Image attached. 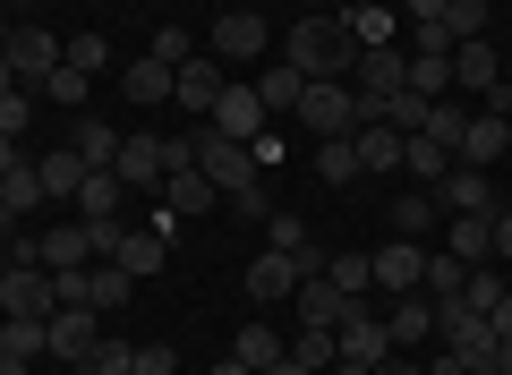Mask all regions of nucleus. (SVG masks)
Returning a JSON list of instances; mask_svg holds the SVG:
<instances>
[{"label":"nucleus","mask_w":512,"mask_h":375,"mask_svg":"<svg viewBox=\"0 0 512 375\" xmlns=\"http://www.w3.org/2000/svg\"><path fill=\"white\" fill-rule=\"evenodd\" d=\"M274 52L291 60L299 77H342V86H350V60H359V35H350V18H342V9H325V18H299L291 35L274 43Z\"/></svg>","instance_id":"1"},{"label":"nucleus","mask_w":512,"mask_h":375,"mask_svg":"<svg viewBox=\"0 0 512 375\" xmlns=\"http://www.w3.org/2000/svg\"><path fill=\"white\" fill-rule=\"evenodd\" d=\"M205 52H214L222 69H265V60H274V26H265V9H222L214 35H205Z\"/></svg>","instance_id":"2"},{"label":"nucleus","mask_w":512,"mask_h":375,"mask_svg":"<svg viewBox=\"0 0 512 375\" xmlns=\"http://www.w3.org/2000/svg\"><path fill=\"white\" fill-rule=\"evenodd\" d=\"M291 120L308 128L316 145H325V137H350V128H359V94H350L342 77H308V94H299Z\"/></svg>","instance_id":"3"},{"label":"nucleus","mask_w":512,"mask_h":375,"mask_svg":"<svg viewBox=\"0 0 512 375\" xmlns=\"http://www.w3.org/2000/svg\"><path fill=\"white\" fill-rule=\"evenodd\" d=\"M205 128H214V137H231V145H256V137H265V128H274V111H265L256 77H231V86H222V103L205 111Z\"/></svg>","instance_id":"4"},{"label":"nucleus","mask_w":512,"mask_h":375,"mask_svg":"<svg viewBox=\"0 0 512 375\" xmlns=\"http://www.w3.org/2000/svg\"><path fill=\"white\" fill-rule=\"evenodd\" d=\"M52 307H60V273L52 265H9V273H0V316L43 324Z\"/></svg>","instance_id":"5"},{"label":"nucleus","mask_w":512,"mask_h":375,"mask_svg":"<svg viewBox=\"0 0 512 375\" xmlns=\"http://www.w3.org/2000/svg\"><path fill=\"white\" fill-rule=\"evenodd\" d=\"M222 86H231V69H222L214 52H188L180 69H171V103H180V120H205V111L222 103Z\"/></svg>","instance_id":"6"},{"label":"nucleus","mask_w":512,"mask_h":375,"mask_svg":"<svg viewBox=\"0 0 512 375\" xmlns=\"http://www.w3.org/2000/svg\"><path fill=\"white\" fill-rule=\"evenodd\" d=\"M436 333H444V350H453L461 367H487L495 358V316H478V307H461V299L436 307Z\"/></svg>","instance_id":"7"},{"label":"nucleus","mask_w":512,"mask_h":375,"mask_svg":"<svg viewBox=\"0 0 512 375\" xmlns=\"http://www.w3.org/2000/svg\"><path fill=\"white\" fill-rule=\"evenodd\" d=\"M103 333H111V316H94L86 299H60L52 316H43V341H52V358H69V367H77V358H86Z\"/></svg>","instance_id":"8"},{"label":"nucleus","mask_w":512,"mask_h":375,"mask_svg":"<svg viewBox=\"0 0 512 375\" xmlns=\"http://www.w3.org/2000/svg\"><path fill=\"white\" fill-rule=\"evenodd\" d=\"M504 154H512V111H504V103H478V111H470V128H461V154H453V162H470V171H495Z\"/></svg>","instance_id":"9"},{"label":"nucleus","mask_w":512,"mask_h":375,"mask_svg":"<svg viewBox=\"0 0 512 375\" xmlns=\"http://www.w3.org/2000/svg\"><path fill=\"white\" fill-rule=\"evenodd\" d=\"M453 94H478V103H504V60H495V43H453ZM512 111V103H504Z\"/></svg>","instance_id":"10"},{"label":"nucleus","mask_w":512,"mask_h":375,"mask_svg":"<svg viewBox=\"0 0 512 375\" xmlns=\"http://www.w3.org/2000/svg\"><path fill=\"white\" fill-rule=\"evenodd\" d=\"M0 60L18 69V86H26V94H43V77L60 69V43H52V26L18 18V35H9V52H0Z\"/></svg>","instance_id":"11"},{"label":"nucleus","mask_w":512,"mask_h":375,"mask_svg":"<svg viewBox=\"0 0 512 375\" xmlns=\"http://www.w3.org/2000/svg\"><path fill=\"white\" fill-rule=\"evenodd\" d=\"M427 197H436L444 214H495V205H504V197H495V179H487V171H470V162H453V171H444Z\"/></svg>","instance_id":"12"},{"label":"nucleus","mask_w":512,"mask_h":375,"mask_svg":"<svg viewBox=\"0 0 512 375\" xmlns=\"http://www.w3.org/2000/svg\"><path fill=\"white\" fill-rule=\"evenodd\" d=\"M103 265H120L128 282H154V273L171 265V239H163V231H120V239H111V256H103Z\"/></svg>","instance_id":"13"},{"label":"nucleus","mask_w":512,"mask_h":375,"mask_svg":"<svg viewBox=\"0 0 512 375\" xmlns=\"http://www.w3.org/2000/svg\"><path fill=\"white\" fill-rule=\"evenodd\" d=\"M154 197H163L171 222H197V214H214V205H222V188H214L205 171H163V188H154Z\"/></svg>","instance_id":"14"},{"label":"nucleus","mask_w":512,"mask_h":375,"mask_svg":"<svg viewBox=\"0 0 512 375\" xmlns=\"http://www.w3.org/2000/svg\"><path fill=\"white\" fill-rule=\"evenodd\" d=\"M367 265H376V290H393V299H410V290L427 282V248L419 239H393V248H376Z\"/></svg>","instance_id":"15"},{"label":"nucleus","mask_w":512,"mask_h":375,"mask_svg":"<svg viewBox=\"0 0 512 375\" xmlns=\"http://www.w3.org/2000/svg\"><path fill=\"white\" fill-rule=\"evenodd\" d=\"M342 358H359V367L393 358V333H384V316H367V299H350V316H342Z\"/></svg>","instance_id":"16"},{"label":"nucleus","mask_w":512,"mask_h":375,"mask_svg":"<svg viewBox=\"0 0 512 375\" xmlns=\"http://www.w3.org/2000/svg\"><path fill=\"white\" fill-rule=\"evenodd\" d=\"M111 171H120V188H163V137H154V128H137V137H120V162H111Z\"/></svg>","instance_id":"17"},{"label":"nucleus","mask_w":512,"mask_h":375,"mask_svg":"<svg viewBox=\"0 0 512 375\" xmlns=\"http://www.w3.org/2000/svg\"><path fill=\"white\" fill-rule=\"evenodd\" d=\"M350 145H359V171L367 179H402V128H393V120L350 128Z\"/></svg>","instance_id":"18"},{"label":"nucleus","mask_w":512,"mask_h":375,"mask_svg":"<svg viewBox=\"0 0 512 375\" xmlns=\"http://www.w3.org/2000/svg\"><path fill=\"white\" fill-rule=\"evenodd\" d=\"M291 290H299V256H282V248L248 256V299H256V307H274V299H291Z\"/></svg>","instance_id":"19"},{"label":"nucleus","mask_w":512,"mask_h":375,"mask_svg":"<svg viewBox=\"0 0 512 375\" xmlns=\"http://www.w3.org/2000/svg\"><path fill=\"white\" fill-rule=\"evenodd\" d=\"M35 256L52 273H77V265H94V231H86V222H52V231L35 239Z\"/></svg>","instance_id":"20"},{"label":"nucleus","mask_w":512,"mask_h":375,"mask_svg":"<svg viewBox=\"0 0 512 375\" xmlns=\"http://www.w3.org/2000/svg\"><path fill=\"white\" fill-rule=\"evenodd\" d=\"M120 94H128V103H137V111H154V103H171V60H154V52H137V60H128V69H120Z\"/></svg>","instance_id":"21"},{"label":"nucleus","mask_w":512,"mask_h":375,"mask_svg":"<svg viewBox=\"0 0 512 375\" xmlns=\"http://www.w3.org/2000/svg\"><path fill=\"white\" fill-rule=\"evenodd\" d=\"M291 307H299V324H333V333H342V316H350V299H342V290L325 282V273H299Z\"/></svg>","instance_id":"22"},{"label":"nucleus","mask_w":512,"mask_h":375,"mask_svg":"<svg viewBox=\"0 0 512 375\" xmlns=\"http://www.w3.org/2000/svg\"><path fill=\"white\" fill-rule=\"evenodd\" d=\"M256 94H265V111H274V120H291V111H299V94H308V77H299L291 69V60H265V69H256Z\"/></svg>","instance_id":"23"},{"label":"nucleus","mask_w":512,"mask_h":375,"mask_svg":"<svg viewBox=\"0 0 512 375\" xmlns=\"http://www.w3.org/2000/svg\"><path fill=\"white\" fill-rule=\"evenodd\" d=\"M43 205H52V197H43V171H35V162H18V171L0 179V214H9V222H35Z\"/></svg>","instance_id":"24"},{"label":"nucleus","mask_w":512,"mask_h":375,"mask_svg":"<svg viewBox=\"0 0 512 375\" xmlns=\"http://www.w3.org/2000/svg\"><path fill=\"white\" fill-rule=\"evenodd\" d=\"M384 333H393V350H410V341L436 333V299L427 290H410V299H393V316H384Z\"/></svg>","instance_id":"25"},{"label":"nucleus","mask_w":512,"mask_h":375,"mask_svg":"<svg viewBox=\"0 0 512 375\" xmlns=\"http://www.w3.org/2000/svg\"><path fill=\"white\" fill-rule=\"evenodd\" d=\"M69 145L86 154V171H111V162H120V128H111V120H94V111H77Z\"/></svg>","instance_id":"26"},{"label":"nucleus","mask_w":512,"mask_h":375,"mask_svg":"<svg viewBox=\"0 0 512 375\" xmlns=\"http://www.w3.org/2000/svg\"><path fill=\"white\" fill-rule=\"evenodd\" d=\"M120 197H128V188H120V171H86V188H77V222H120Z\"/></svg>","instance_id":"27"},{"label":"nucleus","mask_w":512,"mask_h":375,"mask_svg":"<svg viewBox=\"0 0 512 375\" xmlns=\"http://www.w3.org/2000/svg\"><path fill=\"white\" fill-rule=\"evenodd\" d=\"M453 171V145H436L419 128V137H402V179H419V188H436V179Z\"/></svg>","instance_id":"28"},{"label":"nucleus","mask_w":512,"mask_h":375,"mask_svg":"<svg viewBox=\"0 0 512 375\" xmlns=\"http://www.w3.org/2000/svg\"><path fill=\"white\" fill-rule=\"evenodd\" d=\"M231 358H239V367H256V375H265L274 358H291V341H282L274 324H239V333H231Z\"/></svg>","instance_id":"29"},{"label":"nucleus","mask_w":512,"mask_h":375,"mask_svg":"<svg viewBox=\"0 0 512 375\" xmlns=\"http://www.w3.org/2000/svg\"><path fill=\"white\" fill-rule=\"evenodd\" d=\"M35 171H43V197H52V205L86 188V154H77V145H52V154H43Z\"/></svg>","instance_id":"30"},{"label":"nucleus","mask_w":512,"mask_h":375,"mask_svg":"<svg viewBox=\"0 0 512 375\" xmlns=\"http://www.w3.org/2000/svg\"><path fill=\"white\" fill-rule=\"evenodd\" d=\"M453 256L461 265H495V214H453Z\"/></svg>","instance_id":"31"},{"label":"nucleus","mask_w":512,"mask_h":375,"mask_svg":"<svg viewBox=\"0 0 512 375\" xmlns=\"http://www.w3.org/2000/svg\"><path fill=\"white\" fill-rule=\"evenodd\" d=\"M316 179H325V188H359V145H350V137H325V145H316Z\"/></svg>","instance_id":"32"},{"label":"nucleus","mask_w":512,"mask_h":375,"mask_svg":"<svg viewBox=\"0 0 512 375\" xmlns=\"http://www.w3.org/2000/svg\"><path fill=\"white\" fill-rule=\"evenodd\" d=\"M291 358H299V367H316V375H325L333 358H342V333H333V324H299V333H291Z\"/></svg>","instance_id":"33"},{"label":"nucleus","mask_w":512,"mask_h":375,"mask_svg":"<svg viewBox=\"0 0 512 375\" xmlns=\"http://www.w3.org/2000/svg\"><path fill=\"white\" fill-rule=\"evenodd\" d=\"M43 103H52V111H86V103H94V77H86V69H69V60H60V69L43 77Z\"/></svg>","instance_id":"34"},{"label":"nucleus","mask_w":512,"mask_h":375,"mask_svg":"<svg viewBox=\"0 0 512 375\" xmlns=\"http://www.w3.org/2000/svg\"><path fill=\"white\" fill-rule=\"evenodd\" d=\"M128 367H137V341L128 333H103L86 358H77V375H128Z\"/></svg>","instance_id":"35"},{"label":"nucleus","mask_w":512,"mask_h":375,"mask_svg":"<svg viewBox=\"0 0 512 375\" xmlns=\"http://www.w3.org/2000/svg\"><path fill=\"white\" fill-rule=\"evenodd\" d=\"M436 214H444V205L427 197V188H402V197H393V239H419Z\"/></svg>","instance_id":"36"},{"label":"nucleus","mask_w":512,"mask_h":375,"mask_svg":"<svg viewBox=\"0 0 512 375\" xmlns=\"http://www.w3.org/2000/svg\"><path fill=\"white\" fill-rule=\"evenodd\" d=\"M461 282H470V265H461L453 248H444V256H427V282H419V290H427L436 307H444V299H461Z\"/></svg>","instance_id":"37"},{"label":"nucleus","mask_w":512,"mask_h":375,"mask_svg":"<svg viewBox=\"0 0 512 375\" xmlns=\"http://www.w3.org/2000/svg\"><path fill=\"white\" fill-rule=\"evenodd\" d=\"M325 282L342 290V299H367V290H376V265H367V256H325Z\"/></svg>","instance_id":"38"},{"label":"nucleus","mask_w":512,"mask_h":375,"mask_svg":"<svg viewBox=\"0 0 512 375\" xmlns=\"http://www.w3.org/2000/svg\"><path fill=\"white\" fill-rule=\"evenodd\" d=\"M461 307L495 316V307H504V265H470V282H461Z\"/></svg>","instance_id":"39"},{"label":"nucleus","mask_w":512,"mask_h":375,"mask_svg":"<svg viewBox=\"0 0 512 375\" xmlns=\"http://www.w3.org/2000/svg\"><path fill=\"white\" fill-rule=\"evenodd\" d=\"M487 18H495L487 0H444V35H453V43H478V35H487Z\"/></svg>","instance_id":"40"},{"label":"nucleus","mask_w":512,"mask_h":375,"mask_svg":"<svg viewBox=\"0 0 512 375\" xmlns=\"http://www.w3.org/2000/svg\"><path fill=\"white\" fill-rule=\"evenodd\" d=\"M222 205H231V214L248 222V231H265V214H274V188H265V171H256L248 188H231V197H222Z\"/></svg>","instance_id":"41"},{"label":"nucleus","mask_w":512,"mask_h":375,"mask_svg":"<svg viewBox=\"0 0 512 375\" xmlns=\"http://www.w3.org/2000/svg\"><path fill=\"white\" fill-rule=\"evenodd\" d=\"M461 128H470V111H461V94H444V103L427 111V137H436V145H453V154H461Z\"/></svg>","instance_id":"42"},{"label":"nucleus","mask_w":512,"mask_h":375,"mask_svg":"<svg viewBox=\"0 0 512 375\" xmlns=\"http://www.w3.org/2000/svg\"><path fill=\"white\" fill-rule=\"evenodd\" d=\"M60 60L86 69V77H103V69H111V43H103V35H69V43H60Z\"/></svg>","instance_id":"43"},{"label":"nucleus","mask_w":512,"mask_h":375,"mask_svg":"<svg viewBox=\"0 0 512 375\" xmlns=\"http://www.w3.org/2000/svg\"><path fill=\"white\" fill-rule=\"evenodd\" d=\"M35 103H43V94H26V86H18V94H0V137H18V145H26V128H35Z\"/></svg>","instance_id":"44"},{"label":"nucleus","mask_w":512,"mask_h":375,"mask_svg":"<svg viewBox=\"0 0 512 375\" xmlns=\"http://www.w3.org/2000/svg\"><path fill=\"white\" fill-rule=\"evenodd\" d=\"M0 350H18V358H52V341H43V324H18V316H0Z\"/></svg>","instance_id":"45"},{"label":"nucleus","mask_w":512,"mask_h":375,"mask_svg":"<svg viewBox=\"0 0 512 375\" xmlns=\"http://www.w3.org/2000/svg\"><path fill=\"white\" fill-rule=\"evenodd\" d=\"M427 111H436V103H427V94H393V103H384V120H393V128H402V137H419V128H427Z\"/></svg>","instance_id":"46"},{"label":"nucleus","mask_w":512,"mask_h":375,"mask_svg":"<svg viewBox=\"0 0 512 375\" xmlns=\"http://www.w3.org/2000/svg\"><path fill=\"white\" fill-rule=\"evenodd\" d=\"M128 375H180V358H171V341H137V367Z\"/></svg>","instance_id":"47"},{"label":"nucleus","mask_w":512,"mask_h":375,"mask_svg":"<svg viewBox=\"0 0 512 375\" xmlns=\"http://www.w3.org/2000/svg\"><path fill=\"white\" fill-rule=\"evenodd\" d=\"M188 52H205V43H188V35H180V26H163V35H154V60H171V69H180V60H188Z\"/></svg>","instance_id":"48"},{"label":"nucleus","mask_w":512,"mask_h":375,"mask_svg":"<svg viewBox=\"0 0 512 375\" xmlns=\"http://www.w3.org/2000/svg\"><path fill=\"white\" fill-rule=\"evenodd\" d=\"M402 9V26H427V18H444V0H393Z\"/></svg>","instance_id":"49"},{"label":"nucleus","mask_w":512,"mask_h":375,"mask_svg":"<svg viewBox=\"0 0 512 375\" xmlns=\"http://www.w3.org/2000/svg\"><path fill=\"white\" fill-rule=\"evenodd\" d=\"M495 265H512V205H495Z\"/></svg>","instance_id":"50"},{"label":"nucleus","mask_w":512,"mask_h":375,"mask_svg":"<svg viewBox=\"0 0 512 375\" xmlns=\"http://www.w3.org/2000/svg\"><path fill=\"white\" fill-rule=\"evenodd\" d=\"M18 162H26V145H18V137H0V179L18 171Z\"/></svg>","instance_id":"51"},{"label":"nucleus","mask_w":512,"mask_h":375,"mask_svg":"<svg viewBox=\"0 0 512 375\" xmlns=\"http://www.w3.org/2000/svg\"><path fill=\"white\" fill-rule=\"evenodd\" d=\"M376 375H427V367H410V358H402V350H393V358H384V367H376Z\"/></svg>","instance_id":"52"},{"label":"nucleus","mask_w":512,"mask_h":375,"mask_svg":"<svg viewBox=\"0 0 512 375\" xmlns=\"http://www.w3.org/2000/svg\"><path fill=\"white\" fill-rule=\"evenodd\" d=\"M495 341H512V290H504V307H495Z\"/></svg>","instance_id":"53"},{"label":"nucleus","mask_w":512,"mask_h":375,"mask_svg":"<svg viewBox=\"0 0 512 375\" xmlns=\"http://www.w3.org/2000/svg\"><path fill=\"white\" fill-rule=\"evenodd\" d=\"M26 367H35V358H18V350H0V375H26Z\"/></svg>","instance_id":"54"},{"label":"nucleus","mask_w":512,"mask_h":375,"mask_svg":"<svg viewBox=\"0 0 512 375\" xmlns=\"http://www.w3.org/2000/svg\"><path fill=\"white\" fill-rule=\"evenodd\" d=\"M325 375H376V367H359V358H333V367Z\"/></svg>","instance_id":"55"},{"label":"nucleus","mask_w":512,"mask_h":375,"mask_svg":"<svg viewBox=\"0 0 512 375\" xmlns=\"http://www.w3.org/2000/svg\"><path fill=\"white\" fill-rule=\"evenodd\" d=\"M205 375H256V367H239V358H214V367H205Z\"/></svg>","instance_id":"56"},{"label":"nucleus","mask_w":512,"mask_h":375,"mask_svg":"<svg viewBox=\"0 0 512 375\" xmlns=\"http://www.w3.org/2000/svg\"><path fill=\"white\" fill-rule=\"evenodd\" d=\"M265 375H316V367H299V358H274V367H265Z\"/></svg>","instance_id":"57"},{"label":"nucleus","mask_w":512,"mask_h":375,"mask_svg":"<svg viewBox=\"0 0 512 375\" xmlns=\"http://www.w3.org/2000/svg\"><path fill=\"white\" fill-rule=\"evenodd\" d=\"M0 9H9V18H35V0H0Z\"/></svg>","instance_id":"58"},{"label":"nucleus","mask_w":512,"mask_h":375,"mask_svg":"<svg viewBox=\"0 0 512 375\" xmlns=\"http://www.w3.org/2000/svg\"><path fill=\"white\" fill-rule=\"evenodd\" d=\"M9 35H18V18H9V9H0V52H9Z\"/></svg>","instance_id":"59"},{"label":"nucleus","mask_w":512,"mask_h":375,"mask_svg":"<svg viewBox=\"0 0 512 375\" xmlns=\"http://www.w3.org/2000/svg\"><path fill=\"white\" fill-rule=\"evenodd\" d=\"M461 375H495V367H461Z\"/></svg>","instance_id":"60"},{"label":"nucleus","mask_w":512,"mask_h":375,"mask_svg":"<svg viewBox=\"0 0 512 375\" xmlns=\"http://www.w3.org/2000/svg\"><path fill=\"white\" fill-rule=\"evenodd\" d=\"M0 273H9V256H0Z\"/></svg>","instance_id":"61"},{"label":"nucleus","mask_w":512,"mask_h":375,"mask_svg":"<svg viewBox=\"0 0 512 375\" xmlns=\"http://www.w3.org/2000/svg\"><path fill=\"white\" fill-rule=\"evenodd\" d=\"M180 375H188V367H180Z\"/></svg>","instance_id":"62"}]
</instances>
